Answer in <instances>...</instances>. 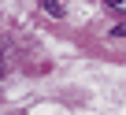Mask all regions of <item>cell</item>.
<instances>
[{
  "label": "cell",
  "instance_id": "obj_1",
  "mask_svg": "<svg viewBox=\"0 0 126 115\" xmlns=\"http://www.w3.org/2000/svg\"><path fill=\"white\" fill-rule=\"evenodd\" d=\"M41 4H45L48 15H63V4H59V0H41Z\"/></svg>",
  "mask_w": 126,
  "mask_h": 115
},
{
  "label": "cell",
  "instance_id": "obj_2",
  "mask_svg": "<svg viewBox=\"0 0 126 115\" xmlns=\"http://www.w3.org/2000/svg\"><path fill=\"white\" fill-rule=\"evenodd\" d=\"M104 4H108L111 11H126V0H104Z\"/></svg>",
  "mask_w": 126,
  "mask_h": 115
},
{
  "label": "cell",
  "instance_id": "obj_3",
  "mask_svg": "<svg viewBox=\"0 0 126 115\" xmlns=\"http://www.w3.org/2000/svg\"><path fill=\"white\" fill-rule=\"evenodd\" d=\"M0 93H4V74H0Z\"/></svg>",
  "mask_w": 126,
  "mask_h": 115
}]
</instances>
